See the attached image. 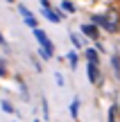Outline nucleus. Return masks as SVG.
Listing matches in <instances>:
<instances>
[{
  "label": "nucleus",
  "instance_id": "obj_19",
  "mask_svg": "<svg viewBox=\"0 0 120 122\" xmlns=\"http://www.w3.org/2000/svg\"><path fill=\"white\" fill-rule=\"evenodd\" d=\"M7 2H16V0H7Z\"/></svg>",
  "mask_w": 120,
  "mask_h": 122
},
{
  "label": "nucleus",
  "instance_id": "obj_15",
  "mask_svg": "<svg viewBox=\"0 0 120 122\" xmlns=\"http://www.w3.org/2000/svg\"><path fill=\"white\" fill-rule=\"evenodd\" d=\"M41 106H43V118L48 120V118H50V113H48V100H45V97L41 100Z\"/></svg>",
  "mask_w": 120,
  "mask_h": 122
},
{
  "label": "nucleus",
  "instance_id": "obj_6",
  "mask_svg": "<svg viewBox=\"0 0 120 122\" xmlns=\"http://www.w3.org/2000/svg\"><path fill=\"white\" fill-rule=\"evenodd\" d=\"M43 16L48 18L50 23H59V20H61V14L54 11V9H43Z\"/></svg>",
  "mask_w": 120,
  "mask_h": 122
},
{
  "label": "nucleus",
  "instance_id": "obj_16",
  "mask_svg": "<svg viewBox=\"0 0 120 122\" xmlns=\"http://www.w3.org/2000/svg\"><path fill=\"white\" fill-rule=\"evenodd\" d=\"M0 77H7V68H5V61L0 59Z\"/></svg>",
  "mask_w": 120,
  "mask_h": 122
},
{
  "label": "nucleus",
  "instance_id": "obj_8",
  "mask_svg": "<svg viewBox=\"0 0 120 122\" xmlns=\"http://www.w3.org/2000/svg\"><path fill=\"white\" fill-rule=\"evenodd\" d=\"M68 63H70V68H77V61H79V57H77V52H68Z\"/></svg>",
  "mask_w": 120,
  "mask_h": 122
},
{
  "label": "nucleus",
  "instance_id": "obj_9",
  "mask_svg": "<svg viewBox=\"0 0 120 122\" xmlns=\"http://www.w3.org/2000/svg\"><path fill=\"white\" fill-rule=\"evenodd\" d=\"M77 113H79V100H73L70 102V115L77 118Z\"/></svg>",
  "mask_w": 120,
  "mask_h": 122
},
{
  "label": "nucleus",
  "instance_id": "obj_2",
  "mask_svg": "<svg viewBox=\"0 0 120 122\" xmlns=\"http://www.w3.org/2000/svg\"><path fill=\"white\" fill-rule=\"evenodd\" d=\"M91 20H93V25L102 27V30H107V32H118V20H116L113 14H107V16H93Z\"/></svg>",
  "mask_w": 120,
  "mask_h": 122
},
{
  "label": "nucleus",
  "instance_id": "obj_14",
  "mask_svg": "<svg viewBox=\"0 0 120 122\" xmlns=\"http://www.w3.org/2000/svg\"><path fill=\"white\" fill-rule=\"evenodd\" d=\"M116 115H118V106L113 104L111 109H109V122H116Z\"/></svg>",
  "mask_w": 120,
  "mask_h": 122
},
{
  "label": "nucleus",
  "instance_id": "obj_10",
  "mask_svg": "<svg viewBox=\"0 0 120 122\" xmlns=\"http://www.w3.org/2000/svg\"><path fill=\"white\" fill-rule=\"evenodd\" d=\"M70 41H73V45H75V48H82V45H84V39H82V36H77V34H70Z\"/></svg>",
  "mask_w": 120,
  "mask_h": 122
},
{
  "label": "nucleus",
  "instance_id": "obj_5",
  "mask_svg": "<svg viewBox=\"0 0 120 122\" xmlns=\"http://www.w3.org/2000/svg\"><path fill=\"white\" fill-rule=\"evenodd\" d=\"M82 34L89 36V39H98V36H100L98 25H93V23H86V25H82Z\"/></svg>",
  "mask_w": 120,
  "mask_h": 122
},
{
  "label": "nucleus",
  "instance_id": "obj_17",
  "mask_svg": "<svg viewBox=\"0 0 120 122\" xmlns=\"http://www.w3.org/2000/svg\"><path fill=\"white\" fill-rule=\"evenodd\" d=\"M41 7H43V9H50V0H41Z\"/></svg>",
  "mask_w": 120,
  "mask_h": 122
},
{
  "label": "nucleus",
  "instance_id": "obj_1",
  "mask_svg": "<svg viewBox=\"0 0 120 122\" xmlns=\"http://www.w3.org/2000/svg\"><path fill=\"white\" fill-rule=\"evenodd\" d=\"M34 36H36V41H39V45H41L39 57H43V59H52V54H54V45H52V41L48 39V34H45L43 30H39V27H36V30H34Z\"/></svg>",
  "mask_w": 120,
  "mask_h": 122
},
{
  "label": "nucleus",
  "instance_id": "obj_7",
  "mask_svg": "<svg viewBox=\"0 0 120 122\" xmlns=\"http://www.w3.org/2000/svg\"><path fill=\"white\" fill-rule=\"evenodd\" d=\"M86 61H89V63H98L100 61V57H98V50H86Z\"/></svg>",
  "mask_w": 120,
  "mask_h": 122
},
{
  "label": "nucleus",
  "instance_id": "obj_12",
  "mask_svg": "<svg viewBox=\"0 0 120 122\" xmlns=\"http://www.w3.org/2000/svg\"><path fill=\"white\" fill-rule=\"evenodd\" d=\"M111 66H113V70L118 72V77H120V57L116 54V57H111Z\"/></svg>",
  "mask_w": 120,
  "mask_h": 122
},
{
  "label": "nucleus",
  "instance_id": "obj_4",
  "mask_svg": "<svg viewBox=\"0 0 120 122\" xmlns=\"http://www.w3.org/2000/svg\"><path fill=\"white\" fill-rule=\"evenodd\" d=\"M86 72H89V81L91 84H100V68H98V63H89L86 66Z\"/></svg>",
  "mask_w": 120,
  "mask_h": 122
},
{
  "label": "nucleus",
  "instance_id": "obj_3",
  "mask_svg": "<svg viewBox=\"0 0 120 122\" xmlns=\"http://www.w3.org/2000/svg\"><path fill=\"white\" fill-rule=\"evenodd\" d=\"M18 11H21V16H23V20H25V25H27V27H32V30H36V27H39V20H36V16H34V14H32L27 7L18 5Z\"/></svg>",
  "mask_w": 120,
  "mask_h": 122
},
{
  "label": "nucleus",
  "instance_id": "obj_18",
  "mask_svg": "<svg viewBox=\"0 0 120 122\" xmlns=\"http://www.w3.org/2000/svg\"><path fill=\"white\" fill-rule=\"evenodd\" d=\"M0 45H2V48H7V41H5V36L0 34Z\"/></svg>",
  "mask_w": 120,
  "mask_h": 122
},
{
  "label": "nucleus",
  "instance_id": "obj_11",
  "mask_svg": "<svg viewBox=\"0 0 120 122\" xmlns=\"http://www.w3.org/2000/svg\"><path fill=\"white\" fill-rule=\"evenodd\" d=\"M0 106H2V109H5V113H16V109H14V106L9 104L7 100H2V102H0Z\"/></svg>",
  "mask_w": 120,
  "mask_h": 122
},
{
  "label": "nucleus",
  "instance_id": "obj_13",
  "mask_svg": "<svg viewBox=\"0 0 120 122\" xmlns=\"http://www.w3.org/2000/svg\"><path fill=\"white\" fill-rule=\"evenodd\" d=\"M61 7H63V9H66V11H68V14H73V11H75V5H73V2H70V0H63V2H61Z\"/></svg>",
  "mask_w": 120,
  "mask_h": 122
}]
</instances>
